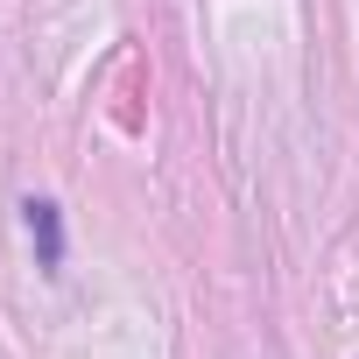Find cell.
Returning <instances> with one entry per match:
<instances>
[{
    "label": "cell",
    "mask_w": 359,
    "mask_h": 359,
    "mask_svg": "<svg viewBox=\"0 0 359 359\" xmlns=\"http://www.w3.org/2000/svg\"><path fill=\"white\" fill-rule=\"evenodd\" d=\"M29 233H36V247H43V268H57V261H64V226H57V205H29Z\"/></svg>",
    "instance_id": "obj_1"
}]
</instances>
